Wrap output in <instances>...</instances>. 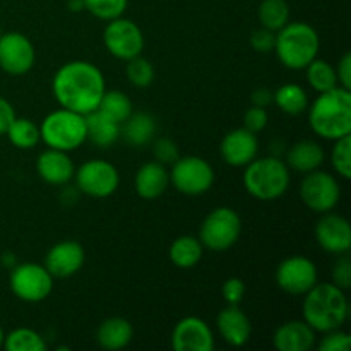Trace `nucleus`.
Returning <instances> with one entry per match:
<instances>
[{
  "label": "nucleus",
  "mask_w": 351,
  "mask_h": 351,
  "mask_svg": "<svg viewBox=\"0 0 351 351\" xmlns=\"http://www.w3.org/2000/svg\"><path fill=\"white\" fill-rule=\"evenodd\" d=\"M51 91L62 108L88 115L98 110L105 95V75L91 62H67L55 72Z\"/></svg>",
  "instance_id": "nucleus-1"
},
{
  "label": "nucleus",
  "mask_w": 351,
  "mask_h": 351,
  "mask_svg": "<svg viewBox=\"0 0 351 351\" xmlns=\"http://www.w3.org/2000/svg\"><path fill=\"white\" fill-rule=\"evenodd\" d=\"M308 125L319 137L328 141L351 136V91L336 86L308 105Z\"/></svg>",
  "instance_id": "nucleus-2"
},
{
  "label": "nucleus",
  "mask_w": 351,
  "mask_h": 351,
  "mask_svg": "<svg viewBox=\"0 0 351 351\" xmlns=\"http://www.w3.org/2000/svg\"><path fill=\"white\" fill-rule=\"evenodd\" d=\"M304 321L315 332H328L343 328L350 314V304L345 290L332 283H315L304 295L302 304Z\"/></svg>",
  "instance_id": "nucleus-3"
},
{
  "label": "nucleus",
  "mask_w": 351,
  "mask_h": 351,
  "mask_svg": "<svg viewBox=\"0 0 351 351\" xmlns=\"http://www.w3.org/2000/svg\"><path fill=\"white\" fill-rule=\"evenodd\" d=\"M321 40L311 24L288 21L280 31H276L274 41V53L278 60L291 71H302L307 67L314 58H317Z\"/></svg>",
  "instance_id": "nucleus-4"
},
{
  "label": "nucleus",
  "mask_w": 351,
  "mask_h": 351,
  "mask_svg": "<svg viewBox=\"0 0 351 351\" xmlns=\"http://www.w3.org/2000/svg\"><path fill=\"white\" fill-rule=\"evenodd\" d=\"M243 171V187L257 201H276L290 187V168L281 158L266 156L250 161Z\"/></svg>",
  "instance_id": "nucleus-5"
},
{
  "label": "nucleus",
  "mask_w": 351,
  "mask_h": 351,
  "mask_svg": "<svg viewBox=\"0 0 351 351\" xmlns=\"http://www.w3.org/2000/svg\"><path fill=\"white\" fill-rule=\"evenodd\" d=\"M40 137L51 149L71 153L88 141L86 115L60 106L41 120Z\"/></svg>",
  "instance_id": "nucleus-6"
},
{
  "label": "nucleus",
  "mask_w": 351,
  "mask_h": 351,
  "mask_svg": "<svg viewBox=\"0 0 351 351\" xmlns=\"http://www.w3.org/2000/svg\"><path fill=\"white\" fill-rule=\"evenodd\" d=\"M242 235V219L232 208H216L201 223L199 237L202 247L215 252H225L239 242Z\"/></svg>",
  "instance_id": "nucleus-7"
},
{
  "label": "nucleus",
  "mask_w": 351,
  "mask_h": 351,
  "mask_svg": "<svg viewBox=\"0 0 351 351\" xmlns=\"http://www.w3.org/2000/svg\"><path fill=\"white\" fill-rule=\"evenodd\" d=\"M9 287L19 300L38 304L50 297L53 290V276L41 264L17 263L10 269Z\"/></svg>",
  "instance_id": "nucleus-8"
},
{
  "label": "nucleus",
  "mask_w": 351,
  "mask_h": 351,
  "mask_svg": "<svg viewBox=\"0 0 351 351\" xmlns=\"http://www.w3.org/2000/svg\"><path fill=\"white\" fill-rule=\"evenodd\" d=\"M170 184L180 194L202 195L215 184V170L201 156H178L171 165Z\"/></svg>",
  "instance_id": "nucleus-9"
},
{
  "label": "nucleus",
  "mask_w": 351,
  "mask_h": 351,
  "mask_svg": "<svg viewBox=\"0 0 351 351\" xmlns=\"http://www.w3.org/2000/svg\"><path fill=\"white\" fill-rule=\"evenodd\" d=\"M300 199L311 211L331 213L341 199V187L335 175L322 170L305 173L300 184Z\"/></svg>",
  "instance_id": "nucleus-10"
},
{
  "label": "nucleus",
  "mask_w": 351,
  "mask_h": 351,
  "mask_svg": "<svg viewBox=\"0 0 351 351\" xmlns=\"http://www.w3.org/2000/svg\"><path fill=\"white\" fill-rule=\"evenodd\" d=\"M74 178L77 191L95 199L110 197L120 185L119 170L105 160L84 161L75 170Z\"/></svg>",
  "instance_id": "nucleus-11"
},
{
  "label": "nucleus",
  "mask_w": 351,
  "mask_h": 351,
  "mask_svg": "<svg viewBox=\"0 0 351 351\" xmlns=\"http://www.w3.org/2000/svg\"><path fill=\"white\" fill-rule=\"evenodd\" d=\"M103 43L119 60H130L143 53L144 50V34L141 27L134 21L125 19V17H117V19L108 21L103 31Z\"/></svg>",
  "instance_id": "nucleus-12"
},
{
  "label": "nucleus",
  "mask_w": 351,
  "mask_h": 351,
  "mask_svg": "<svg viewBox=\"0 0 351 351\" xmlns=\"http://www.w3.org/2000/svg\"><path fill=\"white\" fill-rule=\"evenodd\" d=\"M317 267L305 256L287 257L281 261L274 274L278 288L293 297H304L317 283Z\"/></svg>",
  "instance_id": "nucleus-13"
},
{
  "label": "nucleus",
  "mask_w": 351,
  "mask_h": 351,
  "mask_svg": "<svg viewBox=\"0 0 351 351\" xmlns=\"http://www.w3.org/2000/svg\"><path fill=\"white\" fill-rule=\"evenodd\" d=\"M36 62V50L26 34L9 31L0 34V69L10 75H24Z\"/></svg>",
  "instance_id": "nucleus-14"
},
{
  "label": "nucleus",
  "mask_w": 351,
  "mask_h": 351,
  "mask_svg": "<svg viewBox=\"0 0 351 351\" xmlns=\"http://www.w3.org/2000/svg\"><path fill=\"white\" fill-rule=\"evenodd\" d=\"M171 348L175 351H213L215 335L204 319L189 315L175 324Z\"/></svg>",
  "instance_id": "nucleus-15"
},
{
  "label": "nucleus",
  "mask_w": 351,
  "mask_h": 351,
  "mask_svg": "<svg viewBox=\"0 0 351 351\" xmlns=\"http://www.w3.org/2000/svg\"><path fill=\"white\" fill-rule=\"evenodd\" d=\"M315 240L326 252L335 256L348 254L351 249V226L348 219L339 215L324 213L315 225Z\"/></svg>",
  "instance_id": "nucleus-16"
},
{
  "label": "nucleus",
  "mask_w": 351,
  "mask_h": 351,
  "mask_svg": "<svg viewBox=\"0 0 351 351\" xmlns=\"http://www.w3.org/2000/svg\"><path fill=\"white\" fill-rule=\"evenodd\" d=\"M86 261L84 249L75 240H64L51 247L45 256V264L48 273L53 278H71L82 269Z\"/></svg>",
  "instance_id": "nucleus-17"
},
{
  "label": "nucleus",
  "mask_w": 351,
  "mask_h": 351,
  "mask_svg": "<svg viewBox=\"0 0 351 351\" xmlns=\"http://www.w3.org/2000/svg\"><path fill=\"white\" fill-rule=\"evenodd\" d=\"M219 153H221L223 161L230 167H247L250 161L256 160L259 153L257 134H252L243 127L230 130L219 144Z\"/></svg>",
  "instance_id": "nucleus-18"
},
{
  "label": "nucleus",
  "mask_w": 351,
  "mask_h": 351,
  "mask_svg": "<svg viewBox=\"0 0 351 351\" xmlns=\"http://www.w3.org/2000/svg\"><path fill=\"white\" fill-rule=\"evenodd\" d=\"M219 336L233 348L245 346L252 336V324L239 305H226L216 317Z\"/></svg>",
  "instance_id": "nucleus-19"
},
{
  "label": "nucleus",
  "mask_w": 351,
  "mask_h": 351,
  "mask_svg": "<svg viewBox=\"0 0 351 351\" xmlns=\"http://www.w3.org/2000/svg\"><path fill=\"white\" fill-rule=\"evenodd\" d=\"M36 171L50 185H67L74 178L75 165L69 153L60 149H45L36 160Z\"/></svg>",
  "instance_id": "nucleus-20"
},
{
  "label": "nucleus",
  "mask_w": 351,
  "mask_h": 351,
  "mask_svg": "<svg viewBox=\"0 0 351 351\" xmlns=\"http://www.w3.org/2000/svg\"><path fill=\"white\" fill-rule=\"evenodd\" d=\"M168 185H170V171L160 161H147L136 171L134 187L141 199L154 201L167 192Z\"/></svg>",
  "instance_id": "nucleus-21"
},
{
  "label": "nucleus",
  "mask_w": 351,
  "mask_h": 351,
  "mask_svg": "<svg viewBox=\"0 0 351 351\" xmlns=\"http://www.w3.org/2000/svg\"><path fill=\"white\" fill-rule=\"evenodd\" d=\"M273 345L278 351H308L315 345V331L305 321H288L274 331Z\"/></svg>",
  "instance_id": "nucleus-22"
},
{
  "label": "nucleus",
  "mask_w": 351,
  "mask_h": 351,
  "mask_svg": "<svg viewBox=\"0 0 351 351\" xmlns=\"http://www.w3.org/2000/svg\"><path fill=\"white\" fill-rule=\"evenodd\" d=\"M324 158L326 151L322 149L321 144L311 139H304L290 146V149L287 151V161L285 163L291 170L305 175L321 168V165L324 163Z\"/></svg>",
  "instance_id": "nucleus-23"
},
{
  "label": "nucleus",
  "mask_w": 351,
  "mask_h": 351,
  "mask_svg": "<svg viewBox=\"0 0 351 351\" xmlns=\"http://www.w3.org/2000/svg\"><path fill=\"white\" fill-rule=\"evenodd\" d=\"M158 123L151 113L132 112V115L120 123V137L132 147H143L153 141Z\"/></svg>",
  "instance_id": "nucleus-24"
},
{
  "label": "nucleus",
  "mask_w": 351,
  "mask_h": 351,
  "mask_svg": "<svg viewBox=\"0 0 351 351\" xmlns=\"http://www.w3.org/2000/svg\"><path fill=\"white\" fill-rule=\"evenodd\" d=\"M134 338V328L127 319L110 317L99 324L96 331V341L103 350L117 351L129 346Z\"/></svg>",
  "instance_id": "nucleus-25"
},
{
  "label": "nucleus",
  "mask_w": 351,
  "mask_h": 351,
  "mask_svg": "<svg viewBox=\"0 0 351 351\" xmlns=\"http://www.w3.org/2000/svg\"><path fill=\"white\" fill-rule=\"evenodd\" d=\"M86 127H88V141L101 149H108L120 139V123L110 119L101 110L86 115Z\"/></svg>",
  "instance_id": "nucleus-26"
},
{
  "label": "nucleus",
  "mask_w": 351,
  "mask_h": 351,
  "mask_svg": "<svg viewBox=\"0 0 351 351\" xmlns=\"http://www.w3.org/2000/svg\"><path fill=\"white\" fill-rule=\"evenodd\" d=\"M202 254H204V247H202L201 240L191 235L178 237L168 250V257L173 266L180 267V269H191V267L197 266L202 259Z\"/></svg>",
  "instance_id": "nucleus-27"
},
{
  "label": "nucleus",
  "mask_w": 351,
  "mask_h": 351,
  "mask_svg": "<svg viewBox=\"0 0 351 351\" xmlns=\"http://www.w3.org/2000/svg\"><path fill=\"white\" fill-rule=\"evenodd\" d=\"M273 103L287 115H300L308 108V95L302 86L288 82L273 93Z\"/></svg>",
  "instance_id": "nucleus-28"
},
{
  "label": "nucleus",
  "mask_w": 351,
  "mask_h": 351,
  "mask_svg": "<svg viewBox=\"0 0 351 351\" xmlns=\"http://www.w3.org/2000/svg\"><path fill=\"white\" fill-rule=\"evenodd\" d=\"M5 136L9 137L10 144L17 149H33L41 141L40 125L31 119L16 117L10 127L7 129Z\"/></svg>",
  "instance_id": "nucleus-29"
},
{
  "label": "nucleus",
  "mask_w": 351,
  "mask_h": 351,
  "mask_svg": "<svg viewBox=\"0 0 351 351\" xmlns=\"http://www.w3.org/2000/svg\"><path fill=\"white\" fill-rule=\"evenodd\" d=\"M257 17L261 27L276 33L290 21V7L287 0H263L257 9Z\"/></svg>",
  "instance_id": "nucleus-30"
},
{
  "label": "nucleus",
  "mask_w": 351,
  "mask_h": 351,
  "mask_svg": "<svg viewBox=\"0 0 351 351\" xmlns=\"http://www.w3.org/2000/svg\"><path fill=\"white\" fill-rule=\"evenodd\" d=\"M307 71L308 86L315 93H326L329 89H335L338 86V77H336V69L322 58H314L311 64L305 67Z\"/></svg>",
  "instance_id": "nucleus-31"
},
{
  "label": "nucleus",
  "mask_w": 351,
  "mask_h": 351,
  "mask_svg": "<svg viewBox=\"0 0 351 351\" xmlns=\"http://www.w3.org/2000/svg\"><path fill=\"white\" fill-rule=\"evenodd\" d=\"M7 351H45L47 341L40 332L29 328L12 329L3 338V346Z\"/></svg>",
  "instance_id": "nucleus-32"
},
{
  "label": "nucleus",
  "mask_w": 351,
  "mask_h": 351,
  "mask_svg": "<svg viewBox=\"0 0 351 351\" xmlns=\"http://www.w3.org/2000/svg\"><path fill=\"white\" fill-rule=\"evenodd\" d=\"M98 110H101L105 115H108L110 119H113L115 122L123 123L134 112L132 99L122 91H117V89H112V91H105L101 101H99Z\"/></svg>",
  "instance_id": "nucleus-33"
},
{
  "label": "nucleus",
  "mask_w": 351,
  "mask_h": 351,
  "mask_svg": "<svg viewBox=\"0 0 351 351\" xmlns=\"http://www.w3.org/2000/svg\"><path fill=\"white\" fill-rule=\"evenodd\" d=\"M127 79L136 88H147L154 81V67L147 58H143L141 55L127 60L125 67Z\"/></svg>",
  "instance_id": "nucleus-34"
},
{
  "label": "nucleus",
  "mask_w": 351,
  "mask_h": 351,
  "mask_svg": "<svg viewBox=\"0 0 351 351\" xmlns=\"http://www.w3.org/2000/svg\"><path fill=\"white\" fill-rule=\"evenodd\" d=\"M331 165L338 177L350 180L351 178V136H345L335 141L331 151Z\"/></svg>",
  "instance_id": "nucleus-35"
},
{
  "label": "nucleus",
  "mask_w": 351,
  "mask_h": 351,
  "mask_svg": "<svg viewBox=\"0 0 351 351\" xmlns=\"http://www.w3.org/2000/svg\"><path fill=\"white\" fill-rule=\"evenodd\" d=\"M84 5L88 12L98 17L101 21H112L117 17H122L125 12L129 0H84Z\"/></svg>",
  "instance_id": "nucleus-36"
},
{
  "label": "nucleus",
  "mask_w": 351,
  "mask_h": 351,
  "mask_svg": "<svg viewBox=\"0 0 351 351\" xmlns=\"http://www.w3.org/2000/svg\"><path fill=\"white\" fill-rule=\"evenodd\" d=\"M324 338L319 341V351H350L351 348V336L346 331L332 329V331L322 332Z\"/></svg>",
  "instance_id": "nucleus-37"
},
{
  "label": "nucleus",
  "mask_w": 351,
  "mask_h": 351,
  "mask_svg": "<svg viewBox=\"0 0 351 351\" xmlns=\"http://www.w3.org/2000/svg\"><path fill=\"white\" fill-rule=\"evenodd\" d=\"M153 154L154 160L163 165H173L178 160V156H180L177 144L171 139H168V137H160V139L154 141Z\"/></svg>",
  "instance_id": "nucleus-38"
},
{
  "label": "nucleus",
  "mask_w": 351,
  "mask_h": 351,
  "mask_svg": "<svg viewBox=\"0 0 351 351\" xmlns=\"http://www.w3.org/2000/svg\"><path fill=\"white\" fill-rule=\"evenodd\" d=\"M331 278V283L336 285L338 288H341V290L346 291L351 287V261L346 254H341V256L338 257V261H336L335 266H332Z\"/></svg>",
  "instance_id": "nucleus-39"
},
{
  "label": "nucleus",
  "mask_w": 351,
  "mask_h": 351,
  "mask_svg": "<svg viewBox=\"0 0 351 351\" xmlns=\"http://www.w3.org/2000/svg\"><path fill=\"white\" fill-rule=\"evenodd\" d=\"M269 122V115H267L266 108H261V106H250L249 110L243 115V129L250 130L252 134L263 132L267 127Z\"/></svg>",
  "instance_id": "nucleus-40"
},
{
  "label": "nucleus",
  "mask_w": 351,
  "mask_h": 351,
  "mask_svg": "<svg viewBox=\"0 0 351 351\" xmlns=\"http://www.w3.org/2000/svg\"><path fill=\"white\" fill-rule=\"evenodd\" d=\"M245 283L240 278H228L221 287L223 300L226 305H240L242 304L243 297H245Z\"/></svg>",
  "instance_id": "nucleus-41"
},
{
  "label": "nucleus",
  "mask_w": 351,
  "mask_h": 351,
  "mask_svg": "<svg viewBox=\"0 0 351 351\" xmlns=\"http://www.w3.org/2000/svg\"><path fill=\"white\" fill-rule=\"evenodd\" d=\"M274 41H276V33L266 29V27H261V29L252 31L249 43L257 53H269L274 50Z\"/></svg>",
  "instance_id": "nucleus-42"
},
{
  "label": "nucleus",
  "mask_w": 351,
  "mask_h": 351,
  "mask_svg": "<svg viewBox=\"0 0 351 351\" xmlns=\"http://www.w3.org/2000/svg\"><path fill=\"white\" fill-rule=\"evenodd\" d=\"M336 69V77H338V86L341 88L350 89L351 91V53L346 51L338 62V67Z\"/></svg>",
  "instance_id": "nucleus-43"
},
{
  "label": "nucleus",
  "mask_w": 351,
  "mask_h": 351,
  "mask_svg": "<svg viewBox=\"0 0 351 351\" xmlns=\"http://www.w3.org/2000/svg\"><path fill=\"white\" fill-rule=\"evenodd\" d=\"M14 119H16V112H14L10 101L0 96V136H5L7 129L14 122Z\"/></svg>",
  "instance_id": "nucleus-44"
},
{
  "label": "nucleus",
  "mask_w": 351,
  "mask_h": 351,
  "mask_svg": "<svg viewBox=\"0 0 351 351\" xmlns=\"http://www.w3.org/2000/svg\"><path fill=\"white\" fill-rule=\"evenodd\" d=\"M250 103L254 106H261V108H267L273 103V91L267 88H257L254 89L250 95Z\"/></svg>",
  "instance_id": "nucleus-45"
},
{
  "label": "nucleus",
  "mask_w": 351,
  "mask_h": 351,
  "mask_svg": "<svg viewBox=\"0 0 351 351\" xmlns=\"http://www.w3.org/2000/svg\"><path fill=\"white\" fill-rule=\"evenodd\" d=\"M67 7L71 12H81V10H86L84 0H69Z\"/></svg>",
  "instance_id": "nucleus-46"
},
{
  "label": "nucleus",
  "mask_w": 351,
  "mask_h": 351,
  "mask_svg": "<svg viewBox=\"0 0 351 351\" xmlns=\"http://www.w3.org/2000/svg\"><path fill=\"white\" fill-rule=\"evenodd\" d=\"M2 264H3V266L9 267V269H12V267L17 264L16 256H14V254H10V252H5L2 256Z\"/></svg>",
  "instance_id": "nucleus-47"
},
{
  "label": "nucleus",
  "mask_w": 351,
  "mask_h": 351,
  "mask_svg": "<svg viewBox=\"0 0 351 351\" xmlns=\"http://www.w3.org/2000/svg\"><path fill=\"white\" fill-rule=\"evenodd\" d=\"M3 338H5V332H3L2 326H0V348H2V346H3Z\"/></svg>",
  "instance_id": "nucleus-48"
},
{
  "label": "nucleus",
  "mask_w": 351,
  "mask_h": 351,
  "mask_svg": "<svg viewBox=\"0 0 351 351\" xmlns=\"http://www.w3.org/2000/svg\"><path fill=\"white\" fill-rule=\"evenodd\" d=\"M0 34H2V29H0Z\"/></svg>",
  "instance_id": "nucleus-49"
}]
</instances>
